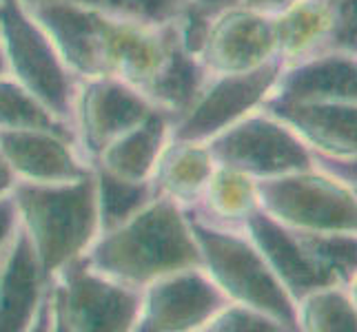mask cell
<instances>
[{"label":"cell","mask_w":357,"mask_h":332,"mask_svg":"<svg viewBox=\"0 0 357 332\" xmlns=\"http://www.w3.org/2000/svg\"><path fill=\"white\" fill-rule=\"evenodd\" d=\"M0 155L27 182H73L91 171L73 153L69 138L52 131H0Z\"/></svg>","instance_id":"cell-14"},{"label":"cell","mask_w":357,"mask_h":332,"mask_svg":"<svg viewBox=\"0 0 357 332\" xmlns=\"http://www.w3.org/2000/svg\"><path fill=\"white\" fill-rule=\"evenodd\" d=\"M16 129H36V131H52L69 138V129L65 122H60L43 102L20 87L14 80L0 78V131H16Z\"/></svg>","instance_id":"cell-24"},{"label":"cell","mask_w":357,"mask_h":332,"mask_svg":"<svg viewBox=\"0 0 357 332\" xmlns=\"http://www.w3.org/2000/svg\"><path fill=\"white\" fill-rule=\"evenodd\" d=\"M298 3H302V0H240L244 9H251L262 16H282Z\"/></svg>","instance_id":"cell-31"},{"label":"cell","mask_w":357,"mask_h":332,"mask_svg":"<svg viewBox=\"0 0 357 332\" xmlns=\"http://www.w3.org/2000/svg\"><path fill=\"white\" fill-rule=\"evenodd\" d=\"M208 330H287L268 315L253 310L249 306H225L206 326Z\"/></svg>","instance_id":"cell-28"},{"label":"cell","mask_w":357,"mask_h":332,"mask_svg":"<svg viewBox=\"0 0 357 332\" xmlns=\"http://www.w3.org/2000/svg\"><path fill=\"white\" fill-rule=\"evenodd\" d=\"M206 151L220 166L255 177L313 171L309 146L268 113L238 120L213 135Z\"/></svg>","instance_id":"cell-8"},{"label":"cell","mask_w":357,"mask_h":332,"mask_svg":"<svg viewBox=\"0 0 357 332\" xmlns=\"http://www.w3.org/2000/svg\"><path fill=\"white\" fill-rule=\"evenodd\" d=\"M56 288L43 303L47 328L129 330L138 322L142 294L135 286L109 279L87 264L84 255L58 270Z\"/></svg>","instance_id":"cell-6"},{"label":"cell","mask_w":357,"mask_h":332,"mask_svg":"<svg viewBox=\"0 0 357 332\" xmlns=\"http://www.w3.org/2000/svg\"><path fill=\"white\" fill-rule=\"evenodd\" d=\"M22 5H36V3H43V0H20Z\"/></svg>","instance_id":"cell-35"},{"label":"cell","mask_w":357,"mask_h":332,"mask_svg":"<svg viewBox=\"0 0 357 332\" xmlns=\"http://www.w3.org/2000/svg\"><path fill=\"white\" fill-rule=\"evenodd\" d=\"M204 89V67L198 56L189 54L182 47L178 35V24L174 22L171 38L160 67L140 89V93L155 109L171 116H184Z\"/></svg>","instance_id":"cell-18"},{"label":"cell","mask_w":357,"mask_h":332,"mask_svg":"<svg viewBox=\"0 0 357 332\" xmlns=\"http://www.w3.org/2000/svg\"><path fill=\"white\" fill-rule=\"evenodd\" d=\"M47 31L69 71L84 78L114 76L142 89L160 67L171 27H142L116 20L73 0H43L24 5Z\"/></svg>","instance_id":"cell-1"},{"label":"cell","mask_w":357,"mask_h":332,"mask_svg":"<svg viewBox=\"0 0 357 332\" xmlns=\"http://www.w3.org/2000/svg\"><path fill=\"white\" fill-rule=\"evenodd\" d=\"M304 299L298 324L309 330H355V310L344 292L333 286H324L309 292Z\"/></svg>","instance_id":"cell-25"},{"label":"cell","mask_w":357,"mask_h":332,"mask_svg":"<svg viewBox=\"0 0 357 332\" xmlns=\"http://www.w3.org/2000/svg\"><path fill=\"white\" fill-rule=\"evenodd\" d=\"M153 187L146 180H125L105 168L96 173V198H98V226L105 232L120 224L149 204Z\"/></svg>","instance_id":"cell-22"},{"label":"cell","mask_w":357,"mask_h":332,"mask_svg":"<svg viewBox=\"0 0 357 332\" xmlns=\"http://www.w3.org/2000/svg\"><path fill=\"white\" fill-rule=\"evenodd\" d=\"M158 184L174 202H187L200 198L213 175V157L206 149L193 142H176L158 159Z\"/></svg>","instance_id":"cell-20"},{"label":"cell","mask_w":357,"mask_h":332,"mask_svg":"<svg viewBox=\"0 0 357 332\" xmlns=\"http://www.w3.org/2000/svg\"><path fill=\"white\" fill-rule=\"evenodd\" d=\"M302 248L337 279L351 281L355 275V237L351 232H306L293 230Z\"/></svg>","instance_id":"cell-27"},{"label":"cell","mask_w":357,"mask_h":332,"mask_svg":"<svg viewBox=\"0 0 357 332\" xmlns=\"http://www.w3.org/2000/svg\"><path fill=\"white\" fill-rule=\"evenodd\" d=\"M280 67L282 60L271 58L255 69L225 73L195 97L191 109L180 118L178 127L174 129V140L198 144L236 125L273 91Z\"/></svg>","instance_id":"cell-9"},{"label":"cell","mask_w":357,"mask_h":332,"mask_svg":"<svg viewBox=\"0 0 357 332\" xmlns=\"http://www.w3.org/2000/svg\"><path fill=\"white\" fill-rule=\"evenodd\" d=\"M255 202L280 224L306 232H353L355 200L349 187L311 171L260 177Z\"/></svg>","instance_id":"cell-7"},{"label":"cell","mask_w":357,"mask_h":332,"mask_svg":"<svg viewBox=\"0 0 357 332\" xmlns=\"http://www.w3.org/2000/svg\"><path fill=\"white\" fill-rule=\"evenodd\" d=\"M73 3L96 9L116 20L158 29L178 20L187 0H73Z\"/></svg>","instance_id":"cell-26"},{"label":"cell","mask_w":357,"mask_h":332,"mask_svg":"<svg viewBox=\"0 0 357 332\" xmlns=\"http://www.w3.org/2000/svg\"><path fill=\"white\" fill-rule=\"evenodd\" d=\"M153 109L155 106L125 80L114 76L87 78L78 100H73L84 151L98 159L109 144L138 127Z\"/></svg>","instance_id":"cell-11"},{"label":"cell","mask_w":357,"mask_h":332,"mask_svg":"<svg viewBox=\"0 0 357 332\" xmlns=\"http://www.w3.org/2000/svg\"><path fill=\"white\" fill-rule=\"evenodd\" d=\"M229 303L218 284L200 266L176 270L149 281L142 297L138 330H191L211 319Z\"/></svg>","instance_id":"cell-10"},{"label":"cell","mask_w":357,"mask_h":332,"mask_svg":"<svg viewBox=\"0 0 357 332\" xmlns=\"http://www.w3.org/2000/svg\"><path fill=\"white\" fill-rule=\"evenodd\" d=\"M328 3H333V0H328Z\"/></svg>","instance_id":"cell-36"},{"label":"cell","mask_w":357,"mask_h":332,"mask_svg":"<svg viewBox=\"0 0 357 332\" xmlns=\"http://www.w3.org/2000/svg\"><path fill=\"white\" fill-rule=\"evenodd\" d=\"M14 171L9 168V164L5 162V157L0 155V198L3 195H7L11 191V187H14Z\"/></svg>","instance_id":"cell-33"},{"label":"cell","mask_w":357,"mask_h":332,"mask_svg":"<svg viewBox=\"0 0 357 332\" xmlns=\"http://www.w3.org/2000/svg\"><path fill=\"white\" fill-rule=\"evenodd\" d=\"M187 5H191L193 9H198L200 14L213 20L220 14H225V11L240 7V0H187Z\"/></svg>","instance_id":"cell-32"},{"label":"cell","mask_w":357,"mask_h":332,"mask_svg":"<svg viewBox=\"0 0 357 332\" xmlns=\"http://www.w3.org/2000/svg\"><path fill=\"white\" fill-rule=\"evenodd\" d=\"M18 228V211L11 195H3L0 198V251L9 244Z\"/></svg>","instance_id":"cell-30"},{"label":"cell","mask_w":357,"mask_h":332,"mask_svg":"<svg viewBox=\"0 0 357 332\" xmlns=\"http://www.w3.org/2000/svg\"><path fill=\"white\" fill-rule=\"evenodd\" d=\"M7 73V60H5V54H3V45H0V78H3Z\"/></svg>","instance_id":"cell-34"},{"label":"cell","mask_w":357,"mask_h":332,"mask_svg":"<svg viewBox=\"0 0 357 332\" xmlns=\"http://www.w3.org/2000/svg\"><path fill=\"white\" fill-rule=\"evenodd\" d=\"M333 3L328 0H302L275 24V40L280 54L304 56L311 49H324V40L331 27Z\"/></svg>","instance_id":"cell-21"},{"label":"cell","mask_w":357,"mask_h":332,"mask_svg":"<svg viewBox=\"0 0 357 332\" xmlns=\"http://www.w3.org/2000/svg\"><path fill=\"white\" fill-rule=\"evenodd\" d=\"M282 102H353L355 100V60L353 54L326 52L306 58L275 80ZM273 87V89H275Z\"/></svg>","instance_id":"cell-17"},{"label":"cell","mask_w":357,"mask_h":332,"mask_svg":"<svg viewBox=\"0 0 357 332\" xmlns=\"http://www.w3.org/2000/svg\"><path fill=\"white\" fill-rule=\"evenodd\" d=\"M278 49L275 24L268 16L233 7L213 18L202 49L204 65L220 73L260 67Z\"/></svg>","instance_id":"cell-13"},{"label":"cell","mask_w":357,"mask_h":332,"mask_svg":"<svg viewBox=\"0 0 357 332\" xmlns=\"http://www.w3.org/2000/svg\"><path fill=\"white\" fill-rule=\"evenodd\" d=\"M0 45L16 82L67 125L76 100L69 67L20 0H0Z\"/></svg>","instance_id":"cell-5"},{"label":"cell","mask_w":357,"mask_h":332,"mask_svg":"<svg viewBox=\"0 0 357 332\" xmlns=\"http://www.w3.org/2000/svg\"><path fill=\"white\" fill-rule=\"evenodd\" d=\"M268 116L287 125L304 144L319 153L355 155V104L353 102H282L268 97Z\"/></svg>","instance_id":"cell-16"},{"label":"cell","mask_w":357,"mask_h":332,"mask_svg":"<svg viewBox=\"0 0 357 332\" xmlns=\"http://www.w3.org/2000/svg\"><path fill=\"white\" fill-rule=\"evenodd\" d=\"M206 200H208L206 213L204 211H198V213L213 215V219L211 217H202V219L213 221L218 226H227L229 221L236 224L238 219H244V215L257 204L255 189H253V182L249 180V175L225 168V166L220 168L218 173L213 171L211 180L206 184Z\"/></svg>","instance_id":"cell-23"},{"label":"cell","mask_w":357,"mask_h":332,"mask_svg":"<svg viewBox=\"0 0 357 332\" xmlns=\"http://www.w3.org/2000/svg\"><path fill=\"white\" fill-rule=\"evenodd\" d=\"M184 215L200 248L202 266L227 297L268 315L287 330L300 328L291 294L249 239L193 213Z\"/></svg>","instance_id":"cell-4"},{"label":"cell","mask_w":357,"mask_h":332,"mask_svg":"<svg viewBox=\"0 0 357 332\" xmlns=\"http://www.w3.org/2000/svg\"><path fill=\"white\" fill-rule=\"evenodd\" d=\"M18 221L27 230L45 279L84 255L98 232L96 175L73 182H14Z\"/></svg>","instance_id":"cell-3"},{"label":"cell","mask_w":357,"mask_h":332,"mask_svg":"<svg viewBox=\"0 0 357 332\" xmlns=\"http://www.w3.org/2000/svg\"><path fill=\"white\" fill-rule=\"evenodd\" d=\"M45 275L27 230L20 226L0 262V332L31 328L40 306Z\"/></svg>","instance_id":"cell-15"},{"label":"cell","mask_w":357,"mask_h":332,"mask_svg":"<svg viewBox=\"0 0 357 332\" xmlns=\"http://www.w3.org/2000/svg\"><path fill=\"white\" fill-rule=\"evenodd\" d=\"M169 131V116L153 109L138 127L120 135L98 155L100 168L125 180H146L162 155Z\"/></svg>","instance_id":"cell-19"},{"label":"cell","mask_w":357,"mask_h":332,"mask_svg":"<svg viewBox=\"0 0 357 332\" xmlns=\"http://www.w3.org/2000/svg\"><path fill=\"white\" fill-rule=\"evenodd\" d=\"M244 228L249 230L251 244L255 246L280 284L295 299L306 297L309 292L337 284V275L331 273L302 248V244L284 224L271 217L260 206H253L244 215Z\"/></svg>","instance_id":"cell-12"},{"label":"cell","mask_w":357,"mask_h":332,"mask_svg":"<svg viewBox=\"0 0 357 332\" xmlns=\"http://www.w3.org/2000/svg\"><path fill=\"white\" fill-rule=\"evenodd\" d=\"M355 0H333L331 27L324 40L326 52L355 54Z\"/></svg>","instance_id":"cell-29"},{"label":"cell","mask_w":357,"mask_h":332,"mask_svg":"<svg viewBox=\"0 0 357 332\" xmlns=\"http://www.w3.org/2000/svg\"><path fill=\"white\" fill-rule=\"evenodd\" d=\"M87 264L114 281L140 286L176 270L202 266L187 215L167 195L149 200L125 224L107 230L84 255Z\"/></svg>","instance_id":"cell-2"}]
</instances>
